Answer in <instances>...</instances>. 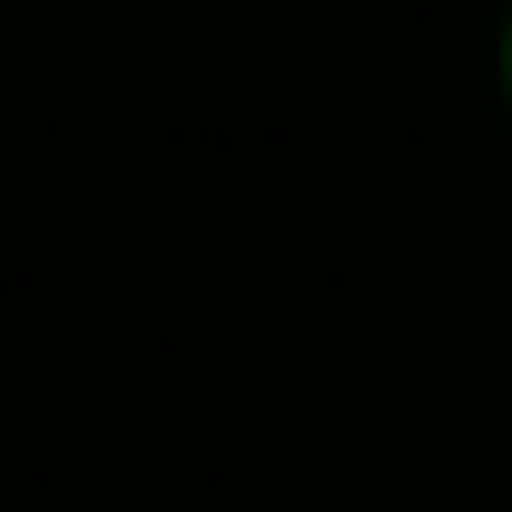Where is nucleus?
<instances>
[{"mask_svg": "<svg viewBox=\"0 0 512 512\" xmlns=\"http://www.w3.org/2000/svg\"><path fill=\"white\" fill-rule=\"evenodd\" d=\"M494 76H503V105H512V0H503V29H494Z\"/></svg>", "mask_w": 512, "mask_h": 512, "instance_id": "obj_1", "label": "nucleus"}]
</instances>
